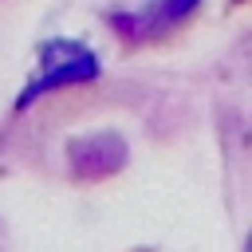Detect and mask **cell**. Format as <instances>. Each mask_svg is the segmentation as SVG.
<instances>
[{
    "label": "cell",
    "mask_w": 252,
    "mask_h": 252,
    "mask_svg": "<svg viewBox=\"0 0 252 252\" xmlns=\"http://www.w3.org/2000/svg\"><path fill=\"white\" fill-rule=\"evenodd\" d=\"M98 71L94 55L75 47V43H51L43 51V75L28 87V98H35L39 91H51V87H67V83H83Z\"/></svg>",
    "instance_id": "1"
}]
</instances>
